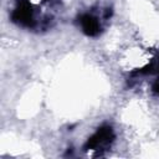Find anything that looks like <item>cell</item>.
I'll list each match as a JSON object with an SVG mask.
<instances>
[{"label":"cell","mask_w":159,"mask_h":159,"mask_svg":"<svg viewBox=\"0 0 159 159\" xmlns=\"http://www.w3.org/2000/svg\"><path fill=\"white\" fill-rule=\"evenodd\" d=\"M111 15H112V9H106L103 17H104V19H109V17H111Z\"/></svg>","instance_id":"5b68a950"},{"label":"cell","mask_w":159,"mask_h":159,"mask_svg":"<svg viewBox=\"0 0 159 159\" xmlns=\"http://www.w3.org/2000/svg\"><path fill=\"white\" fill-rule=\"evenodd\" d=\"M45 1H47L48 4H56L58 0H45Z\"/></svg>","instance_id":"8992f818"},{"label":"cell","mask_w":159,"mask_h":159,"mask_svg":"<svg viewBox=\"0 0 159 159\" xmlns=\"http://www.w3.org/2000/svg\"><path fill=\"white\" fill-rule=\"evenodd\" d=\"M114 139V133L111 125H102L99 127L86 142L84 149L86 150H99L108 147Z\"/></svg>","instance_id":"7a4b0ae2"},{"label":"cell","mask_w":159,"mask_h":159,"mask_svg":"<svg viewBox=\"0 0 159 159\" xmlns=\"http://www.w3.org/2000/svg\"><path fill=\"white\" fill-rule=\"evenodd\" d=\"M12 22L24 27H34L36 25L34 7L29 0H16V6L11 12Z\"/></svg>","instance_id":"6da1fadb"},{"label":"cell","mask_w":159,"mask_h":159,"mask_svg":"<svg viewBox=\"0 0 159 159\" xmlns=\"http://www.w3.org/2000/svg\"><path fill=\"white\" fill-rule=\"evenodd\" d=\"M78 24L83 31L84 35L87 36H91V37H94V36H98L101 34V24H99V20L93 16L92 14H82L78 16Z\"/></svg>","instance_id":"3957f363"},{"label":"cell","mask_w":159,"mask_h":159,"mask_svg":"<svg viewBox=\"0 0 159 159\" xmlns=\"http://www.w3.org/2000/svg\"><path fill=\"white\" fill-rule=\"evenodd\" d=\"M152 92H153V94H155L157 97H159V80L155 81L152 84Z\"/></svg>","instance_id":"277c9868"}]
</instances>
